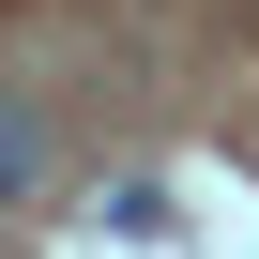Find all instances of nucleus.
<instances>
[{"mask_svg": "<svg viewBox=\"0 0 259 259\" xmlns=\"http://www.w3.org/2000/svg\"><path fill=\"white\" fill-rule=\"evenodd\" d=\"M31 183H46V122H31V107H0V198H31Z\"/></svg>", "mask_w": 259, "mask_h": 259, "instance_id": "obj_1", "label": "nucleus"}]
</instances>
